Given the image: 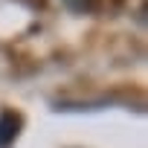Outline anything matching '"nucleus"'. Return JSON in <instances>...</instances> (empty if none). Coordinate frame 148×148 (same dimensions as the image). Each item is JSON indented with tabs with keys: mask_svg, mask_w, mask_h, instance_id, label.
Segmentation results:
<instances>
[{
	"mask_svg": "<svg viewBox=\"0 0 148 148\" xmlns=\"http://www.w3.org/2000/svg\"><path fill=\"white\" fill-rule=\"evenodd\" d=\"M18 128H21V116L12 113V110H0V148H9L18 136Z\"/></svg>",
	"mask_w": 148,
	"mask_h": 148,
	"instance_id": "1",
	"label": "nucleus"
},
{
	"mask_svg": "<svg viewBox=\"0 0 148 148\" xmlns=\"http://www.w3.org/2000/svg\"><path fill=\"white\" fill-rule=\"evenodd\" d=\"M64 6H67L70 12L84 15V12H93V9H96V0H64Z\"/></svg>",
	"mask_w": 148,
	"mask_h": 148,
	"instance_id": "2",
	"label": "nucleus"
}]
</instances>
